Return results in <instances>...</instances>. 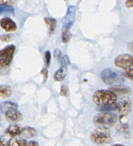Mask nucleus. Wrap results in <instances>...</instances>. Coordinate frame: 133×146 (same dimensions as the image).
<instances>
[{"label":"nucleus","mask_w":133,"mask_h":146,"mask_svg":"<svg viewBox=\"0 0 133 146\" xmlns=\"http://www.w3.org/2000/svg\"><path fill=\"white\" fill-rule=\"evenodd\" d=\"M61 95L64 96H67L68 94V88L66 86H63L61 88Z\"/></svg>","instance_id":"obj_22"},{"label":"nucleus","mask_w":133,"mask_h":146,"mask_svg":"<svg viewBox=\"0 0 133 146\" xmlns=\"http://www.w3.org/2000/svg\"><path fill=\"white\" fill-rule=\"evenodd\" d=\"M21 129L19 125H11L10 126H9L7 128V130L5 131V132L7 133L8 135H9L10 136L13 137H17L21 135Z\"/></svg>","instance_id":"obj_14"},{"label":"nucleus","mask_w":133,"mask_h":146,"mask_svg":"<svg viewBox=\"0 0 133 146\" xmlns=\"http://www.w3.org/2000/svg\"><path fill=\"white\" fill-rule=\"evenodd\" d=\"M123 75L124 76H125L126 78H129V79L133 81V68H129V69L126 70V71L124 72Z\"/></svg>","instance_id":"obj_21"},{"label":"nucleus","mask_w":133,"mask_h":146,"mask_svg":"<svg viewBox=\"0 0 133 146\" xmlns=\"http://www.w3.org/2000/svg\"><path fill=\"white\" fill-rule=\"evenodd\" d=\"M111 146H125V145H122V144H115V145H112Z\"/></svg>","instance_id":"obj_31"},{"label":"nucleus","mask_w":133,"mask_h":146,"mask_svg":"<svg viewBox=\"0 0 133 146\" xmlns=\"http://www.w3.org/2000/svg\"><path fill=\"white\" fill-rule=\"evenodd\" d=\"M54 57H55L56 59L59 60L60 58H61V50L58 49V48L55 49V51H54Z\"/></svg>","instance_id":"obj_25"},{"label":"nucleus","mask_w":133,"mask_h":146,"mask_svg":"<svg viewBox=\"0 0 133 146\" xmlns=\"http://www.w3.org/2000/svg\"><path fill=\"white\" fill-rule=\"evenodd\" d=\"M125 5L128 8H133V0H129L125 1Z\"/></svg>","instance_id":"obj_27"},{"label":"nucleus","mask_w":133,"mask_h":146,"mask_svg":"<svg viewBox=\"0 0 133 146\" xmlns=\"http://www.w3.org/2000/svg\"><path fill=\"white\" fill-rule=\"evenodd\" d=\"M61 67H65V68H67L68 65L70 64V60L69 58H68V56H64L61 58Z\"/></svg>","instance_id":"obj_19"},{"label":"nucleus","mask_w":133,"mask_h":146,"mask_svg":"<svg viewBox=\"0 0 133 146\" xmlns=\"http://www.w3.org/2000/svg\"><path fill=\"white\" fill-rule=\"evenodd\" d=\"M41 74H42L43 75V76H44V81H46V79H47V78H48V70L46 69V68H44V69L42 70V71H41Z\"/></svg>","instance_id":"obj_26"},{"label":"nucleus","mask_w":133,"mask_h":146,"mask_svg":"<svg viewBox=\"0 0 133 146\" xmlns=\"http://www.w3.org/2000/svg\"><path fill=\"white\" fill-rule=\"evenodd\" d=\"M111 139V133L109 129L97 128L91 133V140L98 145L108 143Z\"/></svg>","instance_id":"obj_4"},{"label":"nucleus","mask_w":133,"mask_h":146,"mask_svg":"<svg viewBox=\"0 0 133 146\" xmlns=\"http://www.w3.org/2000/svg\"><path fill=\"white\" fill-rule=\"evenodd\" d=\"M101 78L108 85H118L124 81V75L122 72L112 68L104 69L101 72Z\"/></svg>","instance_id":"obj_3"},{"label":"nucleus","mask_w":133,"mask_h":146,"mask_svg":"<svg viewBox=\"0 0 133 146\" xmlns=\"http://www.w3.org/2000/svg\"><path fill=\"white\" fill-rule=\"evenodd\" d=\"M21 134L26 138H34L37 135V131L34 129V128L31 127L26 126L21 129Z\"/></svg>","instance_id":"obj_13"},{"label":"nucleus","mask_w":133,"mask_h":146,"mask_svg":"<svg viewBox=\"0 0 133 146\" xmlns=\"http://www.w3.org/2000/svg\"><path fill=\"white\" fill-rule=\"evenodd\" d=\"M7 146H28V143L24 138L19 136L13 137L9 141Z\"/></svg>","instance_id":"obj_11"},{"label":"nucleus","mask_w":133,"mask_h":146,"mask_svg":"<svg viewBox=\"0 0 133 146\" xmlns=\"http://www.w3.org/2000/svg\"><path fill=\"white\" fill-rule=\"evenodd\" d=\"M128 48L130 50V51H133V41H132V42H130V43H129V44H128Z\"/></svg>","instance_id":"obj_30"},{"label":"nucleus","mask_w":133,"mask_h":146,"mask_svg":"<svg viewBox=\"0 0 133 146\" xmlns=\"http://www.w3.org/2000/svg\"><path fill=\"white\" fill-rule=\"evenodd\" d=\"M44 59H45V63L46 66H48L50 64V62H51V52L49 51H46L45 54H44Z\"/></svg>","instance_id":"obj_20"},{"label":"nucleus","mask_w":133,"mask_h":146,"mask_svg":"<svg viewBox=\"0 0 133 146\" xmlns=\"http://www.w3.org/2000/svg\"><path fill=\"white\" fill-rule=\"evenodd\" d=\"M0 26L7 32H12L16 31L17 27L16 23L9 17H4L0 20Z\"/></svg>","instance_id":"obj_8"},{"label":"nucleus","mask_w":133,"mask_h":146,"mask_svg":"<svg viewBox=\"0 0 133 146\" xmlns=\"http://www.w3.org/2000/svg\"><path fill=\"white\" fill-rule=\"evenodd\" d=\"M116 110H118L121 118H124L129 115L132 110L131 100L128 97H125V98L121 99L118 104H116Z\"/></svg>","instance_id":"obj_6"},{"label":"nucleus","mask_w":133,"mask_h":146,"mask_svg":"<svg viewBox=\"0 0 133 146\" xmlns=\"http://www.w3.org/2000/svg\"><path fill=\"white\" fill-rule=\"evenodd\" d=\"M71 33H70V29L67 28H64L63 27L62 31V41L64 43H67L71 38Z\"/></svg>","instance_id":"obj_18"},{"label":"nucleus","mask_w":133,"mask_h":146,"mask_svg":"<svg viewBox=\"0 0 133 146\" xmlns=\"http://www.w3.org/2000/svg\"><path fill=\"white\" fill-rule=\"evenodd\" d=\"M0 39L2 41H4V42H8L11 39V36L10 35H8V34H5V35L1 36Z\"/></svg>","instance_id":"obj_24"},{"label":"nucleus","mask_w":133,"mask_h":146,"mask_svg":"<svg viewBox=\"0 0 133 146\" xmlns=\"http://www.w3.org/2000/svg\"><path fill=\"white\" fill-rule=\"evenodd\" d=\"M75 17V8L74 7H70L68 8L67 14L63 20L64 28L69 29L72 26Z\"/></svg>","instance_id":"obj_7"},{"label":"nucleus","mask_w":133,"mask_h":146,"mask_svg":"<svg viewBox=\"0 0 133 146\" xmlns=\"http://www.w3.org/2000/svg\"><path fill=\"white\" fill-rule=\"evenodd\" d=\"M118 121V115L111 112H101L96 114L93 118V123L97 128H109L113 127Z\"/></svg>","instance_id":"obj_2"},{"label":"nucleus","mask_w":133,"mask_h":146,"mask_svg":"<svg viewBox=\"0 0 133 146\" xmlns=\"http://www.w3.org/2000/svg\"><path fill=\"white\" fill-rule=\"evenodd\" d=\"M5 118L9 122L17 123L21 121L22 115L17 110H12V111H7L5 113Z\"/></svg>","instance_id":"obj_10"},{"label":"nucleus","mask_w":133,"mask_h":146,"mask_svg":"<svg viewBox=\"0 0 133 146\" xmlns=\"http://www.w3.org/2000/svg\"><path fill=\"white\" fill-rule=\"evenodd\" d=\"M115 65L125 71L133 68V56L128 54L118 56L115 59Z\"/></svg>","instance_id":"obj_5"},{"label":"nucleus","mask_w":133,"mask_h":146,"mask_svg":"<svg viewBox=\"0 0 133 146\" xmlns=\"http://www.w3.org/2000/svg\"><path fill=\"white\" fill-rule=\"evenodd\" d=\"M109 90L116 96H125L130 94L131 89L128 86L124 85H114L110 87Z\"/></svg>","instance_id":"obj_9"},{"label":"nucleus","mask_w":133,"mask_h":146,"mask_svg":"<svg viewBox=\"0 0 133 146\" xmlns=\"http://www.w3.org/2000/svg\"><path fill=\"white\" fill-rule=\"evenodd\" d=\"M117 97L110 90H98L93 95V101L98 106H111L116 104Z\"/></svg>","instance_id":"obj_1"},{"label":"nucleus","mask_w":133,"mask_h":146,"mask_svg":"<svg viewBox=\"0 0 133 146\" xmlns=\"http://www.w3.org/2000/svg\"><path fill=\"white\" fill-rule=\"evenodd\" d=\"M28 146H39V145H38V143H37L36 141H31L28 143Z\"/></svg>","instance_id":"obj_29"},{"label":"nucleus","mask_w":133,"mask_h":146,"mask_svg":"<svg viewBox=\"0 0 133 146\" xmlns=\"http://www.w3.org/2000/svg\"><path fill=\"white\" fill-rule=\"evenodd\" d=\"M66 68L61 67L55 73L54 78L57 81H62L66 78Z\"/></svg>","instance_id":"obj_17"},{"label":"nucleus","mask_w":133,"mask_h":146,"mask_svg":"<svg viewBox=\"0 0 133 146\" xmlns=\"http://www.w3.org/2000/svg\"><path fill=\"white\" fill-rule=\"evenodd\" d=\"M14 4V1H10V0H0V5H2V6H11L12 4Z\"/></svg>","instance_id":"obj_23"},{"label":"nucleus","mask_w":133,"mask_h":146,"mask_svg":"<svg viewBox=\"0 0 133 146\" xmlns=\"http://www.w3.org/2000/svg\"><path fill=\"white\" fill-rule=\"evenodd\" d=\"M0 146H7V143L6 141L2 138V137L0 135Z\"/></svg>","instance_id":"obj_28"},{"label":"nucleus","mask_w":133,"mask_h":146,"mask_svg":"<svg viewBox=\"0 0 133 146\" xmlns=\"http://www.w3.org/2000/svg\"><path fill=\"white\" fill-rule=\"evenodd\" d=\"M17 108H18V105L15 103L11 102V101H5L0 105V110L1 112H4V113L7 111L17 110Z\"/></svg>","instance_id":"obj_12"},{"label":"nucleus","mask_w":133,"mask_h":146,"mask_svg":"<svg viewBox=\"0 0 133 146\" xmlns=\"http://www.w3.org/2000/svg\"><path fill=\"white\" fill-rule=\"evenodd\" d=\"M11 95V89L9 86H0V97L3 98H9Z\"/></svg>","instance_id":"obj_16"},{"label":"nucleus","mask_w":133,"mask_h":146,"mask_svg":"<svg viewBox=\"0 0 133 146\" xmlns=\"http://www.w3.org/2000/svg\"><path fill=\"white\" fill-rule=\"evenodd\" d=\"M44 21H45L46 24L48 27V33L50 34H53L55 31L56 27V19L53 18H50V17H46L44 19Z\"/></svg>","instance_id":"obj_15"}]
</instances>
